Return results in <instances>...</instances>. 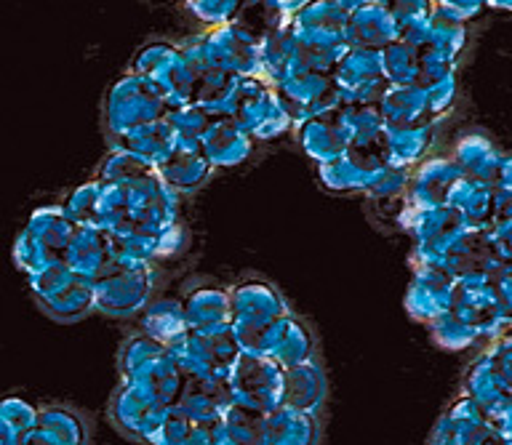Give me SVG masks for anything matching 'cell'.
I'll return each instance as SVG.
<instances>
[{"label":"cell","mask_w":512,"mask_h":445,"mask_svg":"<svg viewBox=\"0 0 512 445\" xmlns=\"http://www.w3.org/2000/svg\"><path fill=\"white\" fill-rule=\"evenodd\" d=\"M32 432H38L48 445H88L91 440L88 419L67 403H40Z\"/></svg>","instance_id":"cell-23"},{"label":"cell","mask_w":512,"mask_h":445,"mask_svg":"<svg viewBox=\"0 0 512 445\" xmlns=\"http://www.w3.org/2000/svg\"><path fill=\"white\" fill-rule=\"evenodd\" d=\"M238 83V75H232L219 64H211L203 72L195 75V88H192V104H198L211 115H222L227 102H230L232 88Z\"/></svg>","instance_id":"cell-30"},{"label":"cell","mask_w":512,"mask_h":445,"mask_svg":"<svg viewBox=\"0 0 512 445\" xmlns=\"http://www.w3.org/2000/svg\"><path fill=\"white\" fill-rule=\"evenodd\" d=\"M219 422V419H216ZM216 422H200L192 419L187 427V435L179 445H216Z\"/></svg>","instance_id":"cell-39"},{"label":"cell","mask_w":512,"mask_h":445,"mask_svg":"<svg viewBox=\"0 0 512 445\" xmlns=\"http://www.w3.org/2000/svg\"><path fill=\"white\" fill-rule=\"evenodd\" d=\"M214 118L216 115H211V112L192 102L174 107L166 115L168 126L174 131L176 147H182V150H200V139H203V134H206Z\"/></svg>","instance_id":"cell-32"},{"label":"cell","mask_w":512,"mask_h":445,"mask_svg":"<svg viewBox=\"0 0 512 445\" xmlns=\"http://www.w3.org/2000/svg\"><path fill=\"white\" fill-rule=\"evenodd\" d=\"M166 406L155 398V392L142 382L120 379L118 390L110 398V419L126 438L147 440L152 427L158 424Z\"/></svg>","instance_id":"cell-12"},{"label":"cell","mask_w":512,"mask_h":445,"mask_svg":"<svg viewBox=\"0 0 512 445\" xmlns=\"http://www.w3.org/2000/svg\"><path fill=\"white\" fill-rule=\"evenodd\" d=\"M222 115L235 120L254 142H267L294 128L278 88L264 78H238Z\"/></svg>","instance_id":"cell-2"},{"label":"cell","mask_w":512,"mask_h":445,"mask_svg":"<svg viewBox=\"0 0 512 445\" xmlns=\"http://www.w3.org/2000/svg\"><path fill=\"white\" fill-rule=\"evenodd\" d=\"M112 147L115 150L131 152L136 158H142L144 163L150 166H158L160 160L166 158L168 152L176 147L174 131L168 126V120H155V123H147V126L131 128V131H123V134L110 136Z\"/></svg>","instance_id":"cell-26"},{"label":"cell","mask_w":512,"mask_h":445,"mask_svg":"<svg viewBox=\"0 0 512 445\" xmlns=\"http://www.w3.org/2000/svg\"><path fill=\"white\" fill-rule=\"evenodd\" d=\"M278 88L280 99L286 104L288 115L296 123H302L307 118H315V115H323V112H331L339 107V94H336L334 75L328 72L310 70V67H299L288 75Z\"/></svg>","instance_id":"cell-10"},{"label":"cell","mask_w":512,"mask_h":445,"mask_svg":"<svg viewBox=\"0 0 512 445\" xmlns=\"http://www.w3.org/2000/svg\"><path fill=\"white\" fill-rule=\"evenodd\" d=\"M256 352L275 360L280 368L299 366L304 360L318 358V336L307 320L299 318L291 310L264 328V334L259 336V344H256Z\"/></svg>","instance_id":"cell-11"},{"label":"cell","mask_w":512,"mask_h":445,"mask_svg":"<svg viewBox=\"0 0 512 445\" xmlns=\"http://www.w3.org/2000/svg\"><path fill=\"white\" fill-rule=\"evenodd\" d=\"M182 310L192 334H219L230 331V291L219 286L190 288L182 296Z\"/></svg>","instance_id":"cell-16"},{"label":"cell","mask_w":512,"mask_h":445,"mask_svg":"<svg viewBox=\"0 0 512 445\" xmlns=\"http://www.w3.org/2000/svg\"><path fill=\"white\" fill-rule=\"evenodd\" d=\"M112 259H115V251H112L110 232L102 227H91V224H78L70 248L64 254V264L83 278L94 280Z\"/></svg>","instance_id":"cell-20"},{"label":"cell","mask_w":512,"mask_h":445,"mask_svg":"<svg viewBox=\"0 0 512 445\" xmlns=\"http://www.w3.org/2000/svg\"><path fill=\"white\" fill-rule=\"evenodd\" d=\"M304 3H310V0H278V6L283 8V11H288V14H294V11H299V8H302Z\"/></svg>","instance_id":"cell-41"},{"label":"cell","mask_w":512,"mask_h":445,"mask_svg":"<svg viewBox=\"0 0 512 445\" xmlns=\"http://www.w3.org/2000/svg\"><path fill=\"white\" fill-rule=\"evenodd\" d=\"M283 371L286 368H280L267 355L240 352L227 376L232 400L240 406L254 408L259 414H270L280 408V400H283Z\"/></svg>","instance_id":"cell-6"},{"label":"cell","mask_w":512,"mask_h":445,"mask_svg":"<svg viewBox=\"0 0 512 445\" xmlns=\"http://www.w3.org/2000/svg\"><path fill=\"white\" fill-rule=\"evenodd\" d=\"M38 403L24 395H3L0 398V427L8 430L16 440H22L38 422Z\"/></svg>","instance_id":"cell-34"},{"label":"cell","mask_w":512,"mask_h":445,"mask_svg":"<svg viewBox=\"0 0 512 445\" xmlns=\"http://www.w3.org/2000/svg\"><path fill=\"white\" fill-rule=\"evenodd\" d=\"M168 352V347H163L160 342L150 339L142 331H136L123 342L118 355V368H120V379H139V376L147 371V368L160 360Z\"/></svg>","instance_id":"cell-31"},{"label":"cell","mask_w":512,"mask_h":445,"mask_svg":"<svg viewBox=\"0 0 512 445\" xmlns=\"http://www.w3.org/2000/svg\"><path fill=\"white\" fill-rule=\"evenodd\" d=\"M184 3H187L195 19H200L208 27H219V24H227L235 19L243 0H184Z\"/></svg>","instance_id":"cell-37"},{"label":"cell","mask_w":512,"mask_h":445,"mask_svg":"<svg viewBox=\"0 0 512 445\" xmlns=\"http://www.w3.org/2000/svg\"><path fill=\"white\" fill-rule=\"evenodd\" d=\"M232 403L230 382L227 379H208V376H184L182 392L176 406L179 411L200 419V422H216L222 411Z\"/></svg>","instance_id":"cell-19"},{"label":"cell","mask_w":512,"mask_h":445,"mask_svg":"<svg viewBox=\"0 0 512 445\" xmlns=\"http://www.w3.org/2000/svg\"><path fill=\"white\" fill-rule=\"evenodd\" d=\"M227 291H230L232 336H235L240 350L256 352V344H259L264 328L275 323L280 315L291 312L286 296L264 278H243Z\"/></svg>","instance_id":"cell-3"},{"label":"cell","mask_w":512,"mask_h":445,"mask_svg":"<svg viewBox=\"0 0 512 445\" xmlns=\"http://www.w3.org/2000/svg\"><path fill=\"white\" fill-rule=\"evenodd\" d=\"M94 310L107 318H134L150 304L158 286V267L150 262L112 259L94 280Z\"/></svg>","instance_id":"cell-1"},{"label":"cell","mask_w":512,"mask_h":445,"mask_svg":"<svg viewBox=\"0 0 512 445\" xmlns=\"http://www.w3.org/2000/svg\"><path fill=\"white\" fill-rule=\"evenodd\" d=\"M75 230H78V224L72 222L70 214L62 208V203L59 206L38 208L30 216V222L24 224V232L38 243L48 262H64V254L70 248Z\"/></svg>","instance_id":"cell-22"},{"label":"cell","mask_w":512,"mask_h":445,"mask_svg":"<svg viewBox=\"0 0 512 445\" xmlns=\"http://www.w3.org/2000/svg\"><path fill=\"white\" fill-rule=\"evenodd\" d=\"M336 3H339L347 14H352V11H358V8L374 6V3H379V0H336Z\"/></svg>","instance_id":"cell-40"},{"label":"cell","mask_w":512,"mask_h":445,"mask_svg":"<svg viewBox=\"0 0 512 445\" xmlns=\"http://www.w3.org/2000/svg\"><path fill=\"white\" fill-rule=\"evenodd\" d=\"M232 22L243 27L248 35H254L256 40H264L283 30L291 22V14L278 6V0H243Z\"/></svg>","instance_id":"cell-29"},{"label":"cell","mask_w":512,"mask_h":445,"mask_svg":"<svg viewBox=\"0 0 512 445\" xmlns=\"http://www.w3.org/2000/svg\"><path fill=\"white\" fill-rule=\"evenodd\" d=\"M208 51L214 62L238 78H262V59H259V40L248 35L235 22L219 24L206 32Z\"/></svg>","instance_id":"cell-13"},{"label":"cell","mask_w":512,"mask_h":445,"mask_svg":"<svg viewBox=\"0 0 512 445\" xmlns=\"http://www.w3.org/2000/svg\"><path fill=\"white\" fill-rule=\"evenodd\" d=\"M211 171L214 168L200 155V150H182V147H174L155 166V174H158L160 182L166 184L171 192H176V195L198 190L200 184L211 176Z\"/></svg>","instance_id":"cell-25"},{"label":"cell","mask_w":512,"mask_h":445,"mask_svg":"<svg viewBox=\"0 0 512 445\" xmlns=\"http://www.w3.org/2000/svg\"><path fill=\"white\" fill-rule=\"evenodd\" d=\"M232 331L219 334H187L182 342L171 347V355L184 371V376H208V379H227L240 355Z\"/></svg>","instance_id":"cell-9"},{"label":"cell","mask_w":512,"mask_h":445,"mask_svg":"<svg viewBox=\"0 0 512 445\" xmlns=\"http://www.w3.org/2000/svg\"><path fill=\"white\" fill-rule=\"evenodd\" d=\"M264 427H267V443L270 445H320V416L299 414L291 408H275L264 414Z\"/></svg>","instance_id":"cell-27"},{"label":"cell","mask_w":512,"mask_h":445,"mask_svg":"<svg viewBox=\"0 0 512 445\" xmlns=\"http://www.w3.org/2000/svg\"><path fill=\"white\" fill-rule=\"evenodd\" d=\"M30 291L40 310L59 323H75L94 312V283L64 262H51L27 275Z\"/></svg>","instance_id":"cell-5"},{"label":"cell","mask_w":512,"mask_h":445,"mask_svg":"<svg viewBox=\"0 0 512 445\" xmlns=\"http://www.w3.org/2000/svg\"><path fill=\"white\" fill-rule=\"evenodd\" d=\"M171 112L166 91L155 80L126 72L104 99V123L110 136L163 120Z\"/></svg>","instance_id":"cell-4"},{"label":"cell","mask_w":512,"mask_h":445,"mask_svg":"<svg viewBox=\"0 0 512 445\" xmlns=\"http://www.w3.org/2000/svg\"><path fill=\"white\" fill-rule=\"evenodd\" d=\"M334 86L342 104H379L390 88L382 51L350 48L334 70Z\"/></svg>","instance_id":"cell-8"},{"label":"cell","mask_w":512,"mask_h":445,"mask_svg":"<svg viewBox=\"0 0 512 445\" xmlns=\"http://www.w3.org/2000/svg\"><path fill=\"white\" fill-rule=\"evenodd\" d=\"M296 139L302 144V150L310 155L315 163H328V160L339 158L342 152L350 150L347 134H344L342 118H339V107L315 118H307L296 123Z\"/></svg>","instance_id":"cell-18"},{"label":"cell","mask_w":512,"mask_h":445,"mask_svg":"<svg viewBox=\"0 0 512 445\" xmlns=\"http://www.w3.org/2000/svg\"><path fill=\"white\" fill-rule=\"evenodd\" d=\"M216 445H270L264 414L232 400L216 422Z\"/></svg>","instance_id":"cell-28"},{"label":"cell","mask_w":512,"mask_h":445,"mask_svg":"<svg viewBox=\"0 0 512 445\" xmlns=\"http://www.w3.org/2000/svg\"><path fill=\"white\" fill-rule=\"evenodd\" d=\"M379 3H382V6L398 19L400 27H403V24L419 22V19L427 14L424 8H427L430 0H379Z\"/></svg>","instance_id":"cell-38"},{"label":"cell","mask_w":512,"mask_h":445,"mask_svg":"<svg viewBox=\"0 0 512 445\" xmlns=\"http://www.w3.org/2000/svg\"><path fill=\"white\" fill-rule=\"evenodd\" d=\"M251 152H254V139L235 120L224 115H216L200 139V155L211 163V168L240 166Z\"/></svg>","instance_id":"cell-17"},{"label":"cell","mask_w":512,"mask_h":445,"mask_svg":"<svg viewBox=\"0 0 512 445\" xmlns=\"http://www.w3.org/2000/svg\"><path fill=\"white\" fill-rule=\"evenodd\" d=\"M128 72L155 80L166 91L171 110L192 102L195 75H192L190 64L184 59L182 48L174 46V43L155 40V43H147L144 48H139Z\"/></svg>","instance_id":"cell-7"},{"label":"cell","mask_w":512,"mask_h":445,"mask_svg":"<svg viewBox=\"0 0 512 445\" xmlns=\"http://www.w3.org/2000/svg\"><path fill=\"white\" fill-rule=\"evenodd\" d=\"M99 200H102V182H99V179H91V182L75 187V190L70 192V198L62 203V208L70 214V219L75 224H91V227H96Z\"/></svg>","instance_id":"cell-35"},{"label":"cell","mask_w":512,"mask_h":445,"mask_svg":"<svg viewBox=\"0 0 512 445\" xmlns=\"http://www.w3.org/2000/svg\"><path fill=\"white\" fill-rule=\"evenodd\" d=\"M190 416L179 411V408H166L163 416L158 419V424L152 427V432L147 435L144 443L150 445H179L182 438L187 435V427H190Z\"/></svg>","instance_id":"cell-36"},{"label":"cell","mask_w":512,"mask_h":445,"mask_svg":"<svg viewBox=\"0 0 512 445\" xmlns=\"http://www.w3.org/2000/svg\"><path fill=\"white\" fill-rule=\"evenodd\" d=\"M139 331L150 339L160 342L163 347H176L184 336L190 334L187 320H184L182 296H158L139 312Z\"/></svg>","instance_id":"cell-24"},{"label":"cell","mask_w":512,"mask_h":445,"mask_svg":"<svg viewBox=\"0 0 512 445\" xmlns=\"http://www.w3.org/2000/svg\"><path fill=\"white\" fill-rule=\"evenodd\" d=\"M328 400V379L320 358L304 360L283 371V400L280 406L299 414L320 416Z\"/></svg>","instance_id":"cell-15"},{"label":"cell","mask_w":512,"mask_h":445,"mask_svg":"<svg viewBox=\"0 0 512 445\" xmlns=\"http://www.w3.org/2000/svg\"><path fill=\"white\" fill-rule=\"evenodd\" d=\"M150 174H155V166L150 163H144L142 158H136L131 152L115 150L102 160V166H99V174L96 179L104 184H120V187H128V184H136L147 179Z\"/></svg>","instance_id":"cell-33"},{"label":"cell","mask_w":512,"mask_h":445,"mask_svg":"<svg viewBox=\"0 0 512 445\" xmlns=\"http://www.w3.org/2000/svg\"><path fill=\"white\" fill-rule=\"evenodd\" d=\"M387 168V160L376 152L347 150L339 158L320 163L318 176L320 184L339 195H352V192H366L376 176Z\"/></svg>","instance_id":"cell-14"},{"label":"cell","mask_w":512,"mask_h":445,"mask_svg":"<svg viewBox=\"0 0 512 445\" xmlns=\"http://www.w3.org/2000/svg\"><path fill=\"white\" fill-rule=\"evenodd\" d=\"M400 38V22L382 6L358 8L347 16V43L350 48H368V51H384V48Z\"/></svg>","instance_id":"cell-21"}]
</instances>
